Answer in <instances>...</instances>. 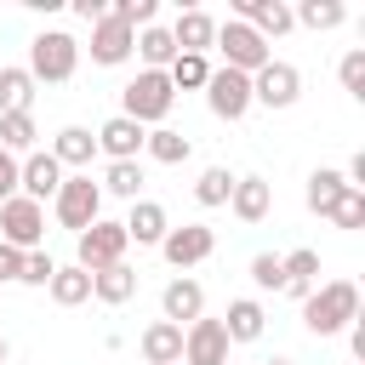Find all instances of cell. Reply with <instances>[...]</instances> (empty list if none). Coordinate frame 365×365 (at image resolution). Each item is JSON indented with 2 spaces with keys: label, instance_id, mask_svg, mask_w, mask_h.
Returning <instances> with one entry per match:
<instances>
[{
  "label": "cell",
  "instance_id": "obj_24",
  "mask_svg": "<svg viewBox=\"0 0 365 365\" xmlns=\"http://www.w3.org/2000/svg\"><path fill=\"white\" fill-rule=\"evenodd\" d=\"M279 268H285V297H308L314 291V279H319V251H308V245H297V251H285L279 257Z\"/></svg>",
  "mask_w": 365,
  "mask_h": 365
},
{
  "label": "cell",
  "instance_id": "obj_38",
  "mask_svg": "<svg viewBox=\"0 0 365 365\" xmlns=\"http://www.w3.org/2000/svg\"><path fill=\"white\" fill-rule=\"evenodd\" d=\"M51 274H57V262H51L46 251H29V257H23V279H17V285H51Z\"/></svg>",
  "mask_w": 365,
  "mask_h": 365
},
{
  "label": "cell",
  "instance_id": "obj_2",
  "mask_svg": "<svg viewBox=\"0 0 365 365\" xmlns=\"http://www.w3.org/2000/svg\"><path fill=\"white\" fill-rule=\"evenodd\" d=\"M29 80L40 86H63V80H74V68H80V40L68 34V29H40L34 40H29Z\"/></svg>",
  "mask_w": 365,
  "mask_h": 365
},
{
  "label": "cell",
  "instance_id": "obj_18",
  "mask_svg": "<svg viewBox=\"0 0 365 365\" xmlns=\"http://www.w3.org/2000/svg\"><path fill=\"white\" fill-rule=\"evenodd\" d=\"M211 40H217V17H211V11H200V6H188V11L171 23V46H177V51L205 57V51H211Z\"/></svg>",
  "mask_w": 365,
  "mask_h": 365
},
{
  "label": "cell",
  "instance_id": "obj_4",
  "mask_svg": "<svg viewBox=\"0 0 365 365\" xmlns=\"http://www.w3.org/2000/svg\"><path fill=\"white\" fill-rule=\"evenodd\" d=\"M51 217H57V228H74V234H86V228L103 217V188L91 182V171L63 177V188H57V200H51Z\"/></svg>",
  "mask_w": 365,
  "mask_h": 365
},
{
  "label": "cell",
  "instance_id": "obj_27",
  "mask_svg": "<svg viewBox=\"0 0 365 365\" xmlns=\"http://www.w3.org/2000/svg\"><path fill=\"white\" fill-rule=\"evenodd\" d=\"M97 188L114 194V200H143V160H108Z\"/></svg>",
  "mask_w": 365,
  "mask_h": 365
},
{
  "label": "cell",
  "instance_id": "obj_28",
  "mask_svg": "<svg viewBox=\"0 0 365 365\" xmlns=\"http://www.w3.org/2000/svg\"><path fill=\"white\" fill-rule=\"evenodd\" d=\"M131 51L143 57V68H171V57H177V46H171V29H160V23L137 29V46H131Z\"/></svg>",
  "mask_w": 365,
  "mask_h": 365
},
{
  "label": "cell",
  "instance_id": "obj_34",
  "mask_svg": "<svg viewBox=\"0 0 365 365\" xmlns=\"http://www.w3.org/2000/svg\"><path fill=\"white\" fill-rule=\"evenodd\" d=\"M228 194H234V171L228 165H205L200 182H194V200L200 205H228Z\"/></svg>",
  "mask_w": 365,
  "mask_h": 365
},
{
  "label": "cell",
  "instance_id": "obj_5",
  "mask_svg": "<svg viewBox=\"0 0 365 365\" xmlns=\"http://www.w3.org/2000/svg\"><path fill=\"white\" fill-rule=\"evenodd\" d=\"M125 228L120 222H108V217H97L86 234H74V268H86V274H103V268H114V262H125Z\"/></svg>",
  "mask_w": 365,
  "mask_h": 365
},
{
  "label": "cell",
  "instance_id": "obj_26",
  "mask_svg": "<svg viewBox=\"0 0 365 365\" xmlns=\"http://www.w3.org/2000/svg\"><path fill=\"white\" fill-rule=\"evenodd\" d=\"M143 154L160 160V165H182V160L194 154V143H188L182 131H171V125H154V131L143 137Z\"/></svg>",
  "mask_w": 365,
  "mask_h": 365
},
{
  "label": "cell",
  "instance_id": "obj_9",
  "mask_svg": "<svg viewBox=\"0 0 365 365\" xmlns=\"http://www.w3.org/2000/svg\"><path fill=\"white\" fill-rule=\"evenodd\" d=\"M297 97H302V74H297L291 63L268 57V63L251 74V103H262V108H291Z\"/></svg>",
  "mask_w": 365,
  "mask_h": 365
},
{
  "label": "cell",
  "instance_id": "obj_39",
  "mask_svg": "<svg viewBox=\"0 0 365 365\" xmlns=\"http://www.w3.org/2000/svg\"><path fill=\"white\" fill-rule=\"evenodd\" d=\"M11 194H17V154H6V148H0V205H6Z\"/></svg>",
  "mask_w": 365,
  "mask_h": 365
},
{
  "label": "cell",
  "instance_id": "obj_8",
  "mask_svg": "<svg viewBox=\"0 0 365 365\" xmlns=\"http://www.w3.org/2000/svg\"><path fill=\"white\" fill-rule=\"evenodd\" d=\"M205 103H211V114L217 120H245L251 114V74H240V68H211V80H205Z\"/></svg>",
  "mask_w": 365,
  "mask_h": 365
},
{
  "label": "cell",
  "instance_id": "obj_30",
  "mask_svg": "<svg viewBox=\"0 0 365 365\" xmlns=\"http://www.w3.org/2000/svg\"><path fill=\"white\" fill-rule=\"evenodd\" d=\"M46 291H51V302H57V308H80V302L91 297V274L68 262V268H57V274H51V285H46Z\"/></svg>",
  "mask_w": 365,
  "mask_h": 365
},
{
  "label": "cell",
  "instance_id": "obj_22",
  "mask_svg": "<svg viewBox=\"0 0 365 365\" xmlns=\"http://www.w3.org/2000/svg\"><path fill=\"white\" fill-rule=\"evenodd\" d=\"M46 154H51L63 171H68V165H91V154H97V137H91L86 125H63V131L51 137V148H46Z\"/></svg>",
  "mask_w": 365,
  "mask_h": 365
},
{
  "label": "cell",
  "instance_id": "obj_11",
  "mask_svg": "<svg viewBox=\"0 0 365 365\" xmlns=\"http://www.w3.org/2000/svg\"><path fill=\"white\" fill-rule=\"evenodd\" d=\"M217 251V234L205 228V222H182V228H165V240H160V257L171 262V268H194V262H205Z\"/></svg>",
  "mask_w": 365,
  "mask_h": 365
},
{
  "label": "cell",
  "instance_id": "obj_3",
  "mask_svg": "<svg viewBox=\"0 0 365 365\" xmlns=\"http://www.w3.org/2000/svg\"><path fill=\"white\" fill-rule=\"evenodd\" d=\"M171 103H177V91H171V80H165V68H137V80L120 91V114L125 120H137L143 131H154V125H165V114H171Z\"/></svg>",
  "mask_w": 365,
  "mask_h": 365
},
{
  "label": "cell",
  "instance_id": "obj_14",
  "mask_svg": "<svg viewBox=\"0 0 365 365\" xmlns=\"http://www.w3.org/2000/svg\"><path fill=\"white\" fill-rule=\"evenodd\" d=\"M234 17H240L245 29H257L262 40H279V34L297 29V17H291L285 0H234Z\"/></svg>",
  "mask_w": 365,
  "mask_h": 365
},
{
  "label": "cell",
  "instance_id": "obj_36",
  "mask_svg": "<svg viewBox=\"0 0 365 365\" xmlns=\"http://www.w3.org/2000/svg\"><path fill=\"white\" fill-rule=\"evenodd\" d=\"M251 285H257V291H285V268H279L274 251H257V257H251Z\"/></svg>",
  "mask_w": 365,
  "mask_h": 365
},
{
  "label": "cell",
  "instance_id": "obj_44",
  "mask_svg": "<svg viewBox=\"0 0 365 365\" xmlns=\"http://www.w3.org/2000/svg\"><path fill=\"white\" fill-rule=\"evenodd\" d=\"M6 354H11V348H6V336H0V365H6Z\"/></svg>",
  "mask_w": 365,
  "mask_h": 365
},
{
  "label": "cell",
  "instance_id": "obj_19",
  "mask_svg": "<svg viewBox=\"0 0 365 365\" xmlns=\"http://www.w3.org/2000/svg\"><path fill=\"white\" fill-rule=\"evenodd\" d=\"M137 354H143L148 365H177V359H182V325H171V319H154V325H143V336H137Z\"/></svg>",
  "mask_w": 365,
  "mask_h": 365
},
{
  "label": "cell",
  "instance_id": "obj_20",
  "mask_svg": "<svg viewBox=\"0 0 365 365\" xmlns=\"http://www.w3.org/2000/svg\"><path fill=\"white\" fill-rule=\"evenodd\" d=\"M228 211H234L240 222H262V217L274 211V188H268L262 177H234V194H228Z\"/></svg>",
  "mask_w": 365,
  "mask_h": 365
},
{
  "label": "cell",
  "instance_id": "obj_15",
  "mask_svg": "<svg viewBox=\"0 0 365 365\" xmlns=\"http://www.w3.org/2000/svg\"><path fill=\"white\" fill-rule=\"evenodd\" d=\"M131 46H137V29H125L120 17H103V23H91V63H103V68H120V63L131 57Z\"/></svg>",
  "mask_w": 365,
  "mask_h": 365
},
{
  "label": "cell",
  "instance_id": "obj_25",
  "mask_svg": "<svg viewBox=\"0 0 365 365\" xmlns=\"http://www.w3.org/2000/svg\"><path fill=\"white\" fill-rule=\"evenodd\" d=\"M91 297H97V302H108V308L131 302V297H137V268H131V262H114V268L91 274Z\"/></svg>",
  "mask_w": 365,
  "mask_h": 365
},
{
  "label": "cell",
  "instance_id": "obj_13",
  "mask_svg": "<svg viewBox=\"0 0 365 365\" xmlns=\"http://www.w3.org/2000/svg\"><path fill=\"white\" fill-rule=\"evenodd\" d=\"M160 319H171V325H194V319H205V285L188 279V274H177V279L160 291Z\"/></svg>",
  "mask_w": 365,
  "mask_h": 365
},
{
  "label": "cell",
  "instance_id": "obj_41",
  "mask_svg": "<svg viewBox=\"0 0 365 365\" xmlns=\"http://www.w3.org/2000/svg\"><path fill=\"white\" fill-rule=\"evenodd\" d=\"M74 17H86V23H103V17H108V0H74Z\"/></svg>",
  "mask_w": 365,
  "mask_h": 365
},
{
  "label": "cell",
  "instance_id": "obj_1",
  "mask_svg": "<svg viewBox=\"0 0 365 365\" xmlns=\"http://www.w3.org/2000/svg\"><path fill=\"white\" fill-rule=\"evenodd\" d=\"M359 319V285L354 279H325L302 297V325L308 336H336Z\"/></svg>",
  "mask_w": 365,
  "mask_h": 365
},
{
  "label": "cell",
  "instance_id": "obj_45",
  "mask_svg": "<svg viewBox=\"0 0 365 365\" xmlns=\"http://www.w3.org/2000/svg\"><path fill=\"white\" fill-rule=\"evenodd\" d=\"M177 365H182V359H177Z\"/></svg>",
  "mask_w": 365,
  "mask_h": 365
},
{
  "label": "cell",
  "instance_id": "obj_40",
  "mask_svg": "<svg viewBox=\"0 0 365 365\" xmlns=\"http://www.w3.org/2000/svg\"><path fill=\"white\" fill-rule=\"evenodd\" d=\"M23 257H29V251H11V245L0 240V279H23Z\"/></svg>",
  "mask_w": 365,
  "mask_h": 365
},
{
  "label": "cell",
  "instance_id": "obj_32",
  "mask_svg": "<svg viewBox=\"0 0 365 365\" xmlns=\"http://www.w3.org/2000/svg\"><path fill=\"white\" fill-rule=\"evenodd\" d=\"M29 103H34L29 68H0V114H29Z\"/></svg>",
  "mask_w": 365,
  "mask_h": 365
},
{
  "label": "cell",
  "instance_id": "obj_42",
  "mask_svg": "<svg viewBox=\"0 0 365 365\" xmlns=\"http://www.w3.org/2000/svg\"><path fill=\"white\" fill-rule=\"evenodd\" d=\"M348 348H354V365H365V319L348 325Z\"/></svg>",
  "mask_w": 365,
  "mask_h": 365
},
{
  "label": "cell",
  "instance_id": "obj_6",
  "mask_svg": "<svg viewBox=\"0 0 365 365\" xmlns=\"http://www.w3.org/2000/svg\"><path fill=\"white\" fill-rule=\"evenodd\" d=\"M217 51H222V68H240V74H257L268 57H274V46L257 34V29H245L240 17H228V23H217V40H211Z\"/></svg>",
  "mask_w": 365,
  "mask_h": 365
},
{
  "label": "cell",
  "instance_id": "obj_33",
  "mask_svg": "<svg viewBox=\"0 0 365 365\" xmlns=\"http://www.w3.org/2000/svg\"><path fill=\"white\" fill-rule=\"evenodd\" d=\"M34 137H40L34 114H0V148L6 154H34Z\"/></svg>",
  "mask_w": 365,
  "mask_h": 365
},
{
  "label": "cell",
  "instance_id": "obj_43",
  "mask_svg": "<svg viewBox=\"0 0 365 365\" xmlns=\"http://www.w3.org/2000/svg\"><path fill=\"white\" fill-rule=\"evenodd\" d=\"M262 365H297V359H285V354H274V359H262Z\"/></svg>",
  "mask_w": 365,
  "mask_h": 365
},
{
  "label": "cell",
  "instance_id": "obj_37",
  "mask_svg": "<svg viewBox=\"0 0 365 365\" xmlns=\"http://www.w3.org/2000/svg\"><path fill=\"white\" fill-rule=\"evenodd\" d=\"M331 222H336V228H365V188H348V194L336 200Z\"/></svg>",
  "mask_w": 365,
  "mask_h": 365
},
{
  "label": "cell",
  "instance_id": "obj_31",
  "mask_svg": "<svg viewBox=\"0 0 365 365\" xmlns=\"http://www.w3.org/2000/svg\"><path fill=\"white\" fill-rule=\"evenodd\" d=\"M291 17H297L302 29H314V34H325V29H342L348 6H342V0H302V6H291Z\"/></svg>",
  "mask_w": 365,
  "mask_h": 365
},
{
  "label": "cell",
  "instance_id": "obj_17",
  "mask_svg": "<svg viewBox=\"0 0 365 365\" xmlns=\"http://www.w3.org/2000/svg\"><path fill=\"white\" fill-rule=\"evenodd\" d=\"M125 240L131 245H160L165 240V228H171V217H165V205L160 200H131V211H125Z\"/></svg>",
  "mask_w": 365,
  "mask_h": 365
},
{
  "label": "cell",
  "instance_id": "obj_29",
  "mask_svg": "<svg viewBox=\"0 0 365 365\" xmlns=\"http://www.w3.org/2000/svg\"><path fill=\"white\" fill-rule=\"evenodd\" d=\"M165 80H171V91H205V80H211V57L177 51V57H171V68H165Z\"/></svg>",
  "mask_w": 365,
  "mask_h": 365
},
{
  "label": "cell",
  "instance_id": "obj_21",
  "mask_svg": "<svg viewBox=\"0 0 365 365\" xmlns=\"http://www.w3.org/2000/svg\"><path fill=\"white\" fill-rule=\"evenodd\" d=\"M262 325H268V314H262V302H257V297H234V302H228V314H222L228 342H257V336H262Z\"/></svg>",
  "mask_w": 365,
  "mask_h": 365
},
{
  "label": "cell",
  "instance_id": "obj_7",
  "mask_svg": "<svg viewBox=\"0 0 365 365\" xmlns=\"http://www.w3.org/2000/svg\"><path fill=\"white\" fill-rule=\"evenodd\" d=\"M0 240H6L11 251H40V240H46V205L11 194V200L0 205Z\"/></svg>",
  "mask_w": 365,
  "mask_h": 365
},
{
  "label": "cell",
  "instance_id": "obj_16",
  "mask_svg": "<svg viewBox=\"0 0 365 365\" xmlns=\"http://www.w3.org/2000/svg\"><path fill=\"white\" fill-rule=\"evenodd\" d=\"M91 137H97V154H108V160H137V154H143V137H148V131H143L137 120L114 114V120H103V125H97Z\"/></svg>",
  "mask_w": 365,
  "mask_h": 365
},
{
  "label": "cell",
  "instance_id": "obj_23",
  "mask_svg": "<svg viewBox=\"0 0 365 365\" xmlns=\"http://www.w3.org/2000/svg\"><path fill=\"white\" fill-rule=\"evenodd\" d=\"M342 194H348V182H342V171H331V165H319V171H308V188H302V200H308V211H314V217H331Z\"/></svg>",
  "mask_w": 365,
  "mask_h": 365
},
{
  "label": "cell",
  "instance_id": "obj_10",
  "mask_svg": "<svg viewBox=\"0 0 365 365\" xmlns=\"http://www.w3.org/2000/svg\"><path fill=\"white\" fill-rule=\"evenodd\" d=\"M57 188H63V165H57L46 148H34V154L17 160V194H23V200L46 205V200H57Z\"/></svg>",
  "mask_w": 365,
  "mask_h": 365
},
{
  "label": "cell",
  "instance_id": "obj_35",
  "mask_svg": "<svg viewBox=\"0 0 365 365\" xmlns=\"http://www.w3.org/2000/svg\"><path fill=\"white\" fill-rule=\"evenodd\" d=\"M336 80H342V91H348L354 103H365V46L342 51V63H336Z\"/></svg>",
  "mask_w": 365,
  "mask_h": 365
},
{
  "label": "cell",
  "instance_id": "obj_12",
  "mask_svg": "<svg viewBox=\"0 0 365 365\" xmlns=\"http://www.w3.org/2000/svg\"><path fill=\"white\" fill-rule=\"evenodd\" d=\"M228 331L222 319H194L182 325V365H228Z\"/></svg>",
  "mask_w": 365,
  "mask_h": 365
}]
</instances>
